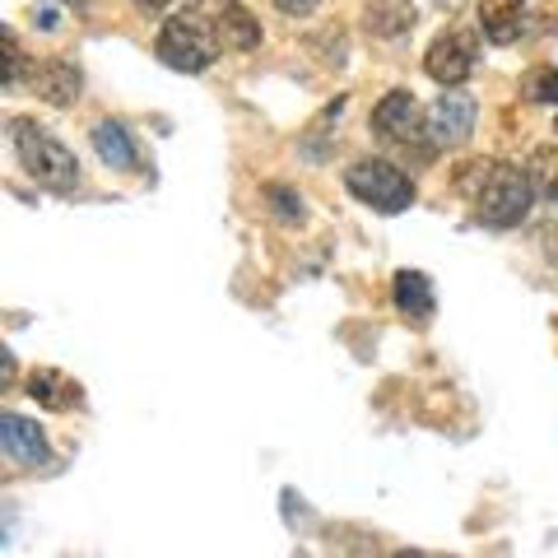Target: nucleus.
<instances>
[{
	"label": "nucleus",
	"mask_w": 558,
	"mask_h": 558,
	"mask_svg": "<svg viewBox=\"0 0 558 558\" xmlns=\"http://www.w3.org/2000/svg\"><path fill=\"white\" fill-rule=\"evenodd\" d=\"M465 186H470V201H475V219L484 229H517L535 205L531 172L512 163H475Z\"/></svg>",
	"instance_id": "1"
},
{
	"label": "nucleus",
	"mask_w": 558,
	"mask_h": 558,
	"mask_svg": "<svg viewBox=\"0 0 558 558\" xmlns=\"http://www.w3.org/2000/svg\"><path fill=\"white\" fill-rule=\"evenodd\" d=\"M10 140H14V154H20L24 172L43 191H51V196H75L80 191V159L47 126H38L33 117H14Z\"/></svg>",
	"instance_id": "2"
},
{
	"label": "nucleus",
	"mask_w": 558,
	"mask_h": 558,
	"mask_svg": "<svg viewBox=\"0 0 558 558\" xmlns=\"http://www.w3.org/2000/svg\"><path fill=\"white\" fill-rule=\"evenodd\" d=\"M159 61L168 70H182V75H201V70L215 65L219 57V28L205 24L201 14H172V20L159 28Z\"/></svg>",
	"instance_id": "3"
},
{
	"label": "nucleus",
	"mask_w": 558,
	"mask_h": 558,
	"mask_svg": "<svg viewBox=\"0 0 558 558\" xmlns=\"http://www.w3.org/2000/svg\"><path fill=\"white\" fill-rule=\"evenodd\" d=\"M344 186L349 196L377 209V215H400V209L414 205V182L387 159H359L344 172Z\"/></svg>",
	"instance_id": "4"
},
{
	"label": "nucleus",
	"mask_w": 558,
	"mask_h": 558,
	"mask_svg": "<svg viewBox=\"0 0 558 558\" xmlns=\"http://www.w3.org/2000/svg\"><path fill=\"white\" fill-rule=\"evenodd\" d=\"M475 98L461 94V89H442L438 102L428 108L424 117V131H428V145L433 149H461L470 131H475Z\"/></svg>",
	"instance_id": "5"
},
{
	"label": "nucleus",
	"mask_w": 558,
	"mask_h": 558,
	"mask_svg": "<svg viewBox=\"0 0 558 558\" xmlns=\"http://www.w3.org/2000/svg\"><path fill=\"white\" fill-rule=\"evenodd\" d=\"M475 65H480V38L475 33H442L424 57L428 80H438L442 89H461V84L475 75Z\"/></svg>",
	"instance_id": "6"
},
{
	"label": "nucleus",
	"mask_w": 558,
	"mask_h": 558,
	"mask_svg": "<svg viewBox=\"0 0 558 558\" xmlns=\"http://www.w3.org/2000/svg\"><path fill=\"white\" fill-rule=\"evenodd\" d=\"M373 131H377L381 140H396V145H418V140H428L424 117H418V102H414V94H405V89H391V94L373 108Z\"/></svg>",
	"instance_id": "7"
},
{
	"label": "nucleus",
	"mask_w": 558,
	"mask_h": 558,
	"mask_svg": "<svg viewBox=\"0 0 558 558\" xmlns=\"http://www.w3.org/2000/svg\"><path fill=\"white\" fill-rule=\"evenodd\" d=\"M0 447H5V457H10V461L33 465V470L51 461L43 428L33 424V418H24V414H0Z\"/></svg>",
	"instance_id": "8"
},
{
	"label": "nucleus",
	"mask_w": 558,
	"mask_h": 558,
	"mask_svg": "<svg viewBox=\"0 0 558 558\" xmlns=\"http://www.w3.org/2000/svg\"><path fill=\"white\" fill-rule=\"evenodd\" d=\"M396 312L410 317L414 326H428L433 312H438V299H433V279L424 270H400L396 275Z\"/></svg>",
	"instance_id": "9"
},
{
	"label": "nucleus",
	"mask_w": 558,
	"mask_h": 558,
	"mask_svg": "<svg viewBox=\"0 0 558 558\" xmlns=\"http://www.w3.org/2000/svg\"><path fill=\"white\" fill-rule=\"evenodd\" d=\"M28 400H38L43 410L65 414V410L80 405L84 391H80V381H70L61 368H33L28 373Z\"/></svg>",
	"instance_id": "10"
},
{
	"label": "nucleus",
	"mask_w": 558,
	"mask_h": 558,
	"mask_svg": "<svg viewBox=\"0 0 558 558\" xmlns=\"http://www.w3.org/2000/svg\"><path fill=\"white\" fill-rule=\"evenodd\" d=\"M80 70L70 61H43L38 70H33V94H38L43 102H51V108H70V102L80 98Z\"/></svg>",
	"instance_id": "11"
},
{
	"label": "nucleus",
	"mask_w": 558,
	"mask_h": 558,
	"mask_svg": "<svg viewBox=\"0 0 558 558\" xmlns=\"http://www.w3.org/2000/svg\"><path fill=\"white\" fill-rule=\"evenodd\" d=\"M94 149H98V159L108 168L140 172V149H135V140H131V131L121 126V121H98L94 126Z\"/></svg>",
	"instance_id": "12"
},
{
	"label": "nucleus",
	"mask_w": 558,
	"mask_h": 558,
	"mask_svg": "<svg viewBox=\"0 0 558 558\" xmlns=\"http://www.w3.org/2000/svg\"><path fill=\"white\" fill-rule=\"evenodd\" d=\"M521 10L526 0H480V33L494 47H508L521 38Z\"/></svg>",
	"instance_id": "13"
},
{
	"label": "nucleus",
	"mask_w": 558,
	"mask_h": 558,
	"mask_svg": "<svg viewBox=\"0 0 558 558\" xmlns=\"http://www.w3.org/2000/svg\"><path fill=\"white\" fill-rule=\"evenodd\" d=\"M363 28L373 38H405L414 28V5L410 0H363Z\"/></svg>",
	"instance_id": "14"
},
{
	"label": "nucleus",
	"mask_w": 558,
	"mask_h": 558,
	"mask_svg": "<svg viewBox=\"0 0 558 558\" xmlns=\"http://www.w3.org/2000/svg\"><path fill=\"white\" fill-rule=\"evenodd\" d=\"M215 28H219V43H223V47H233V51H252V47H260V24H256L242 5H223V14L215 20Z\"/></svg>",
	"instance_id": "15"
},
{
	"label": "nucleus",
	"mask_w": 558,
	"mask_h": 558,
	"mask_svg": "<svg viewBox=\"0 0 558 558\" xmlns=\"http://www.w3.org/2000/svg\"><path fill=\"white\" fill-rule=\"evenodd\" d=\"M531 182H535V196L558 205V145H539L531 154Z\"/></svg>",
	"instance_id": "16"
},
{
	"label": "nucleus",
	"mask_w": 558,
	"mask_h": 558,
	"mask_svg": "<svg viewBox=\"0 0 558 558\" xmlns=\"http://www.w3.org/2000/svg\"><path fill=\"white\" fill-rule=\"evenodd\" d=\"M266 201L275 205V215L284 219V223H303V215H307L303 196H299L293 186H284V182H270V186H266Z\"/></svg>",
	"instance_id": "17"
},
{
	"label": "nucleus",
	"mask_w": 558,
	"mask_h": 558,
	"mask_svg": "<svg viewBox=\"0 0 558 558\" xmlns=\"http://www.w3.org/2000/svg\"><path fill=\"white\" fill-rule=\"evenodd\" d=\"M521 94H526L531 102H558V70L554 65H535L526 84H521Z\"/></svg>",
	"instance_id": "18"
},
{
	"label": "nucleus",
	"mask_w": 558,
	"mask_h": 558,
	"mask_svg": "<svg viewBox=\"0 0 558 558\" xmlns=\"http://www.w3.org/2000/svg\"><path fill=\"white\" fill-rule=\"evenodd\" d=\"M24 80V47H20V33L5 28V89H20Z\"/></svg>",
	"instance_id": "19"
},
{
	"label": "nucleus",
	"mask_w": 558,
	"mask_h": 558,
	"mask_svg": "<svg viewBox=\"0 0 558 558\" xmlns=\"http://www.w3.org/2000/svg\"><path fill=\"white\" fill-rule=\"evenodd\" d=\"M279 14H289V20H303V14L317 10V0H275Z\"/></svg>",
	"instance_id": "20"
},
{
	"label": "nucleus",
	"mask_w": 558,
	"mask_h": 558,
	"mask_svg": "<svg viewBox=\"0 0 558 558\" xmlns=\"http://www.w3.org/2000/svg\"><path fill=\"white\" fill-rule=\"evenodd\" d=\"M539 242H545V256L558 260V219H549L545 229H539Z\"/></svg>",
	"instance_id": "21"
},
{
	"label": "nucleus",
	"mask_w": 558,
	"mask_h": 558,
	"mask_svg": "<svg viewBox=\"0 0 558 558\" xmlns=\"http://www.w3.org/2000/svg\"><path fill=\"white\" fill-rule=\"evenodd\" d=\"M135 10L140 14H159V10H168V0H135Z\"/></svg>",
	"instance_id": "22"
},
{
	"label": "nucleus",
	"mask_w": 558,
	"mask_h": 558,
	"mask_svg": "<svg viewBox=\"0 0 558 558\" xmlns=\"http://www.w3.org/2000/svg\"><path fill=\"white\" fill-rule=\"evenodd\" d=\"M75 5H80V0H75Z\"/></svg>",
	"instance_id": "23"
}]
</instances>
